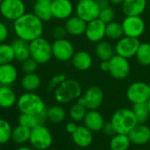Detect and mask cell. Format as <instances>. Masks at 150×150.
Wrapping results in <instances>:
<instances>
[{"label":"cell","mask_w":150,"mask_h":150,"mask_svg":"<svg viewBox=\"0 0 150 150\" xmlns=\"http://www.w3.org/2000/svg\"><path fill=\"white\" fill-rule=\"evenodd\" d=\"M12 29L17 38L31 42L43 35L44 22L33 12H25L13 21Z\"/></svg>","instance_id":"obj_1"},{"label":"cell","mask_w":150,"mask_h":150,"mask_svg":"<svg viewBox=\"0 0 150 150\" xmlns=\"http://www.w3.org/2000/svg\"><path fill=\"white\" fill-rule=\"evenodd\" d=\"M17 108L20 113L40 115L46 112L47 107L43 98L36 92H25L17 100Z\"/></svg>","instance_id":"obj_2"},{"label":"cell","mask_w":150,"mask_h":150,"mask_svg":"<svg viewBox=\"0 0 150 150\" xmlns=\"http://www.w3.org/2000/svg\"><path fill=\"white\" fill-rule=\"evenodd\" d=\"M54 94L58 103L68 104L83 95V88L78 81L67 78L54 91Z\"/></svg>","instance_id":"obj_3"},{"label":"cell","mask_w":150,"mask_h":150,"mask_svg":"<svg viewBox=\"0 0 150 150\" xmlns=\"http://www.w3.org/2000/svg\"><path fill=\"white\" fill-rule=\"evenodd\" d=\"M111 122L116 131V134H128L129 132L138 124L136 118L129 108H120L115 111L112 116Z\"/></svg>","instance_id":"obj_4"},{"label":"cell","mask_w":150,"mask_h":150,"mask_svg":"<svg viewBox=\"0 0 150 150\" xmlns=\"http://www.w3.org/2000/svg\"><path fill=\"white\" fill-rule=\"evenodd\" d=\"M29 48L30 57L39 65L47 63L53 57L52 44L42 36L29 42Z\"/></svg>","instance_id":"obj_5"},{"label":"cell","mask_w":150,"mask_h":150,"mask_svg":"<svg viewBox=\"0 0 150 150\" xmlns=\"http://www.w3.org/2000/svg\"><path fill=\"white\" fill-rule=\"evenodd\" d=\"M29 143L34 150H47L53 144V134L45 125L31 130Z\"/></svg>","instance_id":"obj_6"},{"label":"cell","mask_w":150,"mask_h":150,"mask_svg":"<svg viewBox=\"0 0 150 150\" xmlns=\"http://www.w3.org/2000/svg\"><path fill=\"white\" fill-rule=\"evenodd\" d=\"M104 102V92L98 86L89 87L84 93L77 99V103L83 105L88 111L98 110Z\"/></svg>","instance_id":"obj_7"},{"label":"cell","mask_w":150,"mask_h":150,"mask_svg":"<svg viewBox=\"0 0 150 150\" xmlns=\"http://www.w3.org/2000/svg\"><path fill=\"white\" fill-rule=\"evenodd\" d=\"M26 12L23 0H3L0 4V14L9 21H15Z\"/></svg>","instance_id":"obj_8"},{"label":"cell","mask_w":150,"mask_h":150,"mask_svg":"<svg viewBox=\"0 0 150 150\" xmlns=\"http://www.w3.org/2000/svg\"><path fill=\"white\" fill-rule=\"evenodd\" d=\"M121 25L124 36L132 38L139 39L146 29V24L142 16H126Z\"/></svg>","instance_id":"obj_9"},{"label":"cell","mask_w":150,"mask_h":150,"mask_svg":"<svg viewBox=\"0 0 150 150\" xmlns=\"http://www.w3.org/2000/svg\"><path fill=\"white\" fill-rule=\"evenodd\" d=\"M109 74L117 80L126 79L131 72V65L128 59L114 54L109 60Z\"/></svg>","instance_id":"obj_10"},{"label":"cell","mask_w":150,"mask_h":150,"mask_svg":"<svg viewBox=\"0 0 150 150\" xmlns=\"http://www.w3.org/2000/svg\"><path fill=\"white\" fill-rule=\"evenodd\" d=\"M75 12L76 16L88 23L98 18L100 8L96 0H78L75 6Z\"/></svg>","instance_id":"obj_11"},{"label":"cell","mask_w":150,"mask_h":150,"mask_svg":"<svg viewBox=\"0 0 150 150\" xmlns=\"http://www.w3.org/2000/svg\"><path fill=\"white\" fill-rule=\"evenodd\" d=\"M127 99L134 105L148 102L150 98V89L149 83L144 82H134L131 83L126 92Z\"/></svg>","instance_id":"obj_12"},{"label":"cell","mask_w":150,"mask_h":150,"mask_svg":"<svg viewBox=\"0 0 150 150\" xmlns=\"http://www.w3.org/2000/svg\"><path fill=\"white\" fill-rule=\"evenodd\" d=\"M52 53L53 57H54L57 61L69 62L71 61L76 52L73 44L69 40L64 38L54 40L52 43Z\"/></svg>","instance_id":"obj_13"},{"label":"cell","mask_w":150,"mask_h":150,"mask_svg":"<svg viewBox=\"0 0 150 150\" xmlns=\"http://www.w3.org/2000/svg\"><path fill=\"white\" fill-rule=\"evenodd\" d=\"M141 42L137 38L123 36L118 40L114 47L115 54L124 58L130 59L134 57Z\"/></svg>","instance_id":"obj_14"},{"label":"cell","mask_w":150,"mask_h":150,"mask_svg":"<svg viewBox=\"0 0 150 150\" xmlns=\"http://www.w3.org/2000/svg\"><path fill=\"white\" fill-rule=\"evenodd\" d=\"M106 24L101 19L96 18L87 23L86 30L84 33L85 37L91 42H99L105 37Z\"/></svg>","instance_id":"obj_15"},{"label":"cell","mask_w":150,"mask_h":150,"mask_svg":"<svg viewBox=\"0 0 150 150\" xmlns=\"http://www.w3.org/2000/svg\"><path fill=\"white\" fill-rule=\"evenodd\" d=\"M74 11L75 7L70 0H53L52 2V17L56 19L66 20L72 16Z\"/></svg>","instance_id":"obj_16"},{"label":"cell","mask_w":150,"mask_h":150,"mask_svg":"<svg viewBox=\"0 0 150 150\" xmlns=\"http://www.w3.org/2000/svg\"><path fill=\"white\" fill-rule=\"evenodd\" d=\"M127 135L132 144L143 146L150 142V127L146 124H137Z\"/></svg>","instance_id":"obj_17"},{"label":"cell","mask_w":150,"mask_h":150,"mask_svg":"<svg viewBox=\"0 0 150 150\" xmlns=\"http://www.w3.org/2000/svg\"><path fill=\"white\" fill-rule=\"evenodd\" d=\"M71 139L77 147L85 149L93 142V133L84 125L78 126L76 130L71 134Z\"/></svg>","instance_id":"obj_18"},{"label":"cell","mask_w":150,"mask_h":150,"mask_svg":"<svg viewBox=\"0 0 150 150\" xmlns=\"http://www.w3.org/2000/svg\"><path fill=\"white\" fill-rule=\"evenodd\" d=\"M83 125L92 133H98L105 123L103 115L98 110H89L83 119Z\"/></svg>","instance_id":"obj_19"},{"label":"cell","mask_w":150,"mask_h":150,"mask_svg":"<svg viewBox=\"0 0 150 150\" xmlns=\"http://www.w3.org/2000/svg\"><path fill=\"white\" fill-rule=\"evenodd\" d=\"M147 7V0H124L121 4V9L125 16H142Z\"/></svg>","instance_id":"obj_20"},{"label":"cell","mask_w":150,"mask_h":150,"mask_svg":"<svg viewBox=\"0 0 150 150\" xmlns=\"http://www.w3.org/2000/svg\"><path fill=\"white\" fill-rule=\"evenodd\" d=\"M87 22L79 18L78 16H71L65 21L64 27L67 31V33L71 36H80L84 34L86 30Z\"/></svg>","instance_id":"obj_21"},{"label":"cell","mask_w":150,"mask_h":150,"mask_svg":"<svg viewBox=\"0 0 150 150\" xmlns=\"http://www.w3.org/2000/svg\"><path fill=\"white\" fill-rule=\"evenodd\" d=\"M18 76V71L13 63H6L0 65V85L11 86Z\"/></svg>","instance_id":"obj_22"},{"label":"cell","mask_w":150,"mask_h":150,"mask_svg":"<svg viewBox=\"0 0 150 150\" xmlns=\"http://www.w3.org/2000/svg\"><path fill=\"white\" fill-rule=\"evenodd\" d=\"M47 110L40 115H32L25 113H19L18 117V123L23 127H25L29 129H33L40 125H44V122L47 120Z\"/></svg>","instance_id":"obj_23"},{"label":"cell","mask_w":150,"mask_h":150,"mask_svg":"<svg viewBox=\"0 0 150 150\" xmlns=\"http://www.w3.org/2000/svg\"><path fill=\"white\" fill-rule=\"evenodd\" d=\"M71 63L76 69L79 71H85L91 67L92 57L88 52L80 50L74 54L71 59Z\"/></svg>","instance_id":"obj_24"},{"label":"cell","mask_w":150,"mask_h":150,"mask_svg":"<svg viewBox=\"0 0 150 150\" xmlns=\"http://www.w3.org/2000/svg\"><path fill=\"white\" fill-rule=\"evenodd\" d=\"M18 97L11 86L0 85V108L10 109L16 105Z\"/></svg>","instance_id":"obj_25"},{"label":"cell","mask_w":150,"mask_h":150,"mask_svg":"<svg viewBox=\"0 0 150 150\" xmlns=\"http://www.w3.org/2000/svg\"><path fill=\"white\" fill-rule=\"evenodd\" d=\"M53 0H35L33 4V13L43 22L49 21L52 17L51 6Z\"/></svg>","instance_id":"obj_26"},{"label":"cell","mask_w":150,"mask_h":150,"mask_svg":"<svg viewBox=\"0 0 150 150\" xmlns=\"http://www.w3.org/2000/svg\"><path fill=\"white\" fill-rule=\"evenodd\" d=\"M11 47L13 48L15 60L23 62L28 58H30V48H29V42L23 40L21 39H15L11 43Z\"/></svg>","instance_id":"obj_27"},{"label":"cell","mask_w":150,"mask_h":150,"mask_svg":"<svg viewBox=\"0 0 150 150\" xmlns=\"http://www.w3.org/2000/svg\"><path fill=\"white\" fill-rule=\"evenodd\" d=\"M41 85V78L35 72L25 74L21 79V87L25 92H35Z\"/></svg>","instance_id":"obj_28"},{"label":"cell","mask_w":150,"mask_h":150,"mask_svg":"<svg viewBox=\"0 0 150 150\" xmlns=\"http://www.w3.org/2000/svg\"><path fill=\"white\" fill-rule=\"evenodd\" d=\"M95 53L100 61H109L115 54V49L110 42L101 40L97 43Z\"/></svg>","instance_id":"obj_29"},{"label":"cell","mask_w":150,"mask_h":150,"mask_svg":"<svg viewBox=\"0 0 150 150\" xmlns=\"http://www.w3.org/2000/svg\"><path fill=\"white\" fill-rule=\"evenodd\" d=\"M66 118V111L60 105H54L47 108V119L54 124L62 123Z\"/></svg>","instance_id":"obj_30"},{"label":"cell","mask_w":150,"mask_h":150,"mask_svg":"<svg viewBox=\"0 0 150 150\" xmlns=\"http://www.w3.org/2000/svg\"><path fill=\"white\" fill-rule=\"evenodd\" d=\"M131 144L127 134H116L110 141V149L111 150H128Z\"/></svg>","instance_id":"obj_31"},{"label":"cell","mask_w":150,"mask_h":150,"mask_svg":"<svg viewBox=\"0 0 150 150\" xmlns=\"http://www.w3.org/2000/svg\"><path fill=\"white\" fill-rule=\"evenodd\" d=\"M30 135H31V129L23 127L21 125H18L12 129L11 140L16 144L22 145L26 142H29Z\"/></svg>","instance_id":"obj_32"},{"label":"cell","mask_w":150,"mask_h":150,"mask_svg":"<svg viewBox=\"0 0 150 150\" xmlns=\"http://www.w3.org/2000/svg\"><path fill=\"white\" fill-rule=\"evenodd\" d=\"M132 111L136 118L138 124H146V122L149 120L150 112L147 102L134 104Z\"/></svg>","instance_id":"obj_33"},{"label":"cell","mask_w":150,"mask_h":150,"mask_svg":"<svg viewBox=\"0 0 150 150\" xmlns=\"http://www.w3.org/2000/svg\"><path fill=\"white\" fill-rule=\"evenodd\" d=\"M124 36V32L121 23L112 21L106 24L105 26V37L112 40H119Z\"/></svg>","instance_id":"obj_34"},{"label":"cell","mask_w":150,"mask_h":150,"mask_svg":"<svg viewBox=\"0 0 150 150\" xmlns=\"http://www.w3.org/2000/svg\"><path fill=\"white\" fill-rule=\"evenodd\" d=\"M136 60L143 67L150 66V43H141L135 54Z\"/></svg>","instance_id":"obj_35"},{"label":"cell","mask_w":150,"mask_h":150,"mask_svg":"<svg viewBox=\"0 0 150 150\" xmlns=\"http://www.w3.org/2000/svg\"><path fill=\"white\" fill-rule=\"evenodd\" d=\"M14 60L15 56L11 44L6 42L0 43V65L11 63Z\"/></svg>","instance_id":"obj_36"},{"label":"cell","mask_w":150,"mask_h":150,"mask_svg":"<svg viewBox=\"0 0 150 150\" xmlns=\"http://www.w3.org/2000/svg\"><path fill=\"white\" fill-rule=\"evenodd\" d=\"M12 129L13 128L8 120L0 119V145L5 144L11 140Z\"/></svg>","instance_id":"obj_37"},{"label":"cell","mask_w":150,"mask_h":150,"mask_svg":"<svg viewBox=\"0 0 150 150\" xmlns=\"http://www.w3.org/2000/svg\"><path fill=\"white\" fill-rule=\"evenodd\" d=\"M87 112L88 110L83 105L76 102L69 109V117L72 120V121H75V122L83 121Z\"/></svg>","instance_id":"obj_38"},{"label":"cell","mask_w":150,"mask_h":150,"mask_svg":"<svg viewBox=\"0 0 150 150\" xmlns=\"http://www.w3.org/2000/svg\"><path fill=\"white\" fill-rule=\"evenodd\" d=\"M115 18H116V12L112 7L108 6L106 8L100 10L98 18L101 19L104 23H105V24L111 23V22L114 21Z\"/></svg>","instance_id":"obj_39"},{"label":"cell","mask_w":150,"mask_h":150,"mask_svg":"<svg viewBox=\"0 0 150 150\" xmlns=\"http://www.w3.org/2000/svg\"><path fill=\"white\" fill-rule=\"evenodd\" d=\"M38 65L39 64L33 58L30 57L22 62V70L25 74L35 73L38 69Z\"/></svg>","instance_id":"obj_40"},{"label":"cell","mask_w":150,"mask_h":150,"mask_svg":"<svg viewBox=\"0 0 150 150\" xmlns=\"http://www.w3.org/2000/svg\"><path fill=\"white\" fill-rule=\"evenodd\" d=\"M67 79L66 75L64 74H57L54 75L49 81L48 84H47V90L48 91H54L62 82H64Z\"/></svg>","instance_id":"obj_41"},{"label":"cell","mask_w":150,"mask_h":150,"mask_svg":"<svg viewBox=\"0 0 150 150\" xmlns=\"http://www.w3.org/2000/svg\"><path fill=\"white\" fill-rule=\"evenodd\" d=\"M67 31L64 27V25H56L54 27L52 31V35L54 38V40H60L64 39L67 35Z\"/></svg>","instance_id":"obj_42"},{"label":"cell","mask_w":150,"mask_h":150,"mask_svg":"<svg viewBox=\"0 0 150 150\" xmlns=\"http://www.w3.org/2000/svg\"><path fill=\"white\" fill-rule=\"evenodd\" d=\"M9 37L8 26L2 21H0V43H4Z\"/></svg>","instance_id":"obj_43"},{"label":"cell","mask_w":150,"mask_h":150,"mask_svg":"<svg viewBox=\"0 0 150 150\" xmlns=\"http://www.w3.org/2000/svg\"><path fill=\"white\" fill-rule=\"evenodd\" d=\"M102 132L106 135V136H111L112 137L114 134H116V131L112 124V122H105L103 128H102Z\"/></svg>","instance_id":"obj_44"},{"label":"cell","mask_w":150,"mask_h":150,"mask_svg":"<svg viewBox=\"0 0 150 150\" xmlns=\"http://www.w3.org/2000/svg\"><path fill=\"white\" fill-rule=\"evenodd\" d=\"M77 127H78V126L76 124L75 121H69V122H68V123L66 124V126H65V130H66V132H67L68 134H72L76 130Z\"/></svg>","instance_id":"obj_45"},{"label":"cell","mask_w":150,"mask_h":150,"mask_svg":"<svg viewBox=\"0 0 150 150\" xmlns=\"http://www.w3.org/2000/svg\"><path fill=\"white\" fill-rule=\"evenodd\" d=\"M99 69L104 72L109 71V61H100Z\"/></svg>","instance_id":"obj_46"},{"label":"cell","mask_w":150,"mask_h":150,"mask_svg":"<svg viewBox=\"0 0 150 150\" xmlns=\"http://www.w3.org/2000/svg\"><path fill=\"white\" fill-rule=\"evenodd\" d=\"M97 1V4L99 6L100 10L104 9V8H106L108 6H110V2L109 0H96Z\"/></svg>","instance_id":"obj_47"},{"label":"cell","mask_w":150,"mask_h":150,"mask_svg":"<svg viewBox=\"0 0 150 150\" xmlns=\"http://www.w3.org/2000/svg\"><path fill=\"white\" fill-rule=\"evenodd\" d=\"M123 1H124V0H109L110 4H116V5H118V4H121L123 3Z\"/></svg>","instance_id":"obj_48"},{"label":"cell","mask_w":150,"mask_h":150,"mask_svg":"<svg viewBox=\"0 0 150 150\" xmlns=\"http://www.w3.org/2000/svg\"><path fill=\"white\" fill-rule=\"evenodd\" d=\"M16 150H34L32 147H28V146H20L18 147Z\"/></svg>","instance_id":"obj_49"},{"label":"cell","mask_w":150,"mask_h":150,"mask_svg":"<svg viewBox=\"0 0 150 150\" xmlns=\"http://www.w3.org/2000/svg\"><path fill=\"white\" fill-rule=\"evenodd\" d=\"M148 106H149V112H150V98L148 100Z\"/></svg>","instance_id":"obj_50"},{"label":"cell","mask_w":150,"mask_h":150,"mask_svg":"<svg viewBox=\"0 0 150 150\" xmlns=\"http://www.w3.org/2000/svg\"><path fill=\"white\" fill-rule=\"evenodd\" d=\"M148 5H149V10H150V0L149 1V3H148Z\"/></svg>","instance_id":"obj_51"},{"label":"cell","mask_w":150,"mask_h":150,"mask_svg":"<svg viewBox=\"0 0 150 150\" xmlns=\"http://www.w3.org/2000/svg\"><path fill=\"white\" fill-rule=\"evenodd\" d=\"M2 1H3V0H0V4H1V3H2Z\"/></svg>","instance_id":"obj_52"},{"label":"cell","mask_w":150,"mask_h":150,"mask_svg":"<svg viewBox=\"0 0 150 150\" xmlns=\"http://www.w3.org/2000/svg\"><path fill=\"white\" fill-rule=\"evenodd\" d=\"M149 89H150V83H149Z\"/></svg>","instance_id":"obj_53"},{"label":"cell","mask_w":150,"mask_h":150,"mask_svg":"<svg viewBox=\"0 0 150 150\" xmlns=\"http://www.w3.org/2000/svg\"><path fill=\"white\" fill-rule=\"evenodd\" d=\"M145 150H150V149H145Z\"/></svg>","instance_id":"obj_54"},{"label":"cell","mask_w":150,"mask_h":150,"mask_svg":"<svg viewBox=\"0 0 150 150\" xmlns=\"http://www.w3.org/2000/svg\"><path fill=\"white\" fill-rule=\"evenodd\" d=\"M47 150H48V149H47Z\"/></svg>","instance_id":"obj_55"}]
</instances>
